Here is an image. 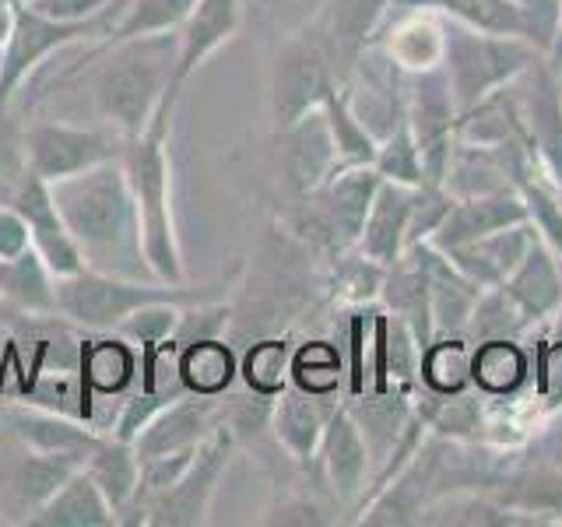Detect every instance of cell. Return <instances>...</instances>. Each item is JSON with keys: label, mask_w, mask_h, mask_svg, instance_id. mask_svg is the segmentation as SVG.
<instances>
[{"label": "cell", "mask_w": 562, "mask_h": 527, "mask_svg": "<svg viewBox=\"0 0 562 527\" xmlns=\"http://www.w3.org/2000/svg\"><path fill=\"white\" fill-rule=\"evenodd\" d=\"M49 190L88 271L113 278H155L145 254V236H140L137 201L120 158L49 183Z\"/></svg>", "instance_id": "1"}, {"label": "cell", "mask_w": 562, "mask_h": 527, "mask_svg": "<svg viewBox=\"0 0 562 527\" xmlns=\"http://www.w3.org/2000/svg\"><path fill=\"white\" fill-rule=\"evenodd\" d=\"M180 105V96H169L162 110L155 113L145 134L127 141L120 162L127 169V180L137 201L140 215V236H145V254L155 278L162 281H190L180 246V228H176V208H172V158H169V131L172 113Z\"/></svg>", "instance_id": "2"}, {"label": "cell", "mask_w": 562, "mask_h": 527, "mask_svg": "<svg viewBox=\"0 0 562 527\" xmlns=\"http://www.w3.org/2000/svg\"><path fill=\"white\" fill-rule=\"evenodd\" d=\"M176 75V32L140 35L127 43H110V53L92 75V96L99 113L123 137H137L148 131L162 102L180 88Z\"/></svg>", "instance_id": "3"}, {"label": "cell", "mask_w": 562, "mask_h": 527, "mask_svg": "<svg viewBox=\"0 0 562 527\" xmlns=\"http://www.w3.org/2000/svg\"><path fill=\"white\" fill-rule=\"evenodd\" d=\"M233 278L215 281H162V278H113L99 271H78L57 278V316L88 330H116L120 321L151 303H207V299H225L233 289Z\"/></svg>", "instance_id": "4"}, {"label": "cell", "mask_w": 562, "mask_h": 527, "mask_svg": "<svg viewBox=\"0 0 562 527\" xmlns=\"http://www.w3.org/2000/svg\"><path fill=\"white\" fill-rule=\"evenodd\" d=\"M541 57L544 53H538L520 35L482 32L457 22V18L443 22V57L439 60L447 67L457 113H464L488 96H496L499 88L514 85Z\"/></svg>", "instance_id": "5"}, {"label": "cell", "mask_w": 562, "mask_h": 527, "mask_svg": "<svg viewBox=\"0 0 562 527\" xmlns=\"http://www.w3.org/2000/svg\"><path fill=\"white\" fill-rule=\"evenodd\" d=\"M236 453V433L218 426L211 433L198 457L183 471V479L172 489L158 492L151 500H134L120 514V524H148V527H201L207 524L211 503H215L218 482L225 479Z\"/></svg>", "instance_id": "6"}, {"label": "cell", "mask_w": 562, "mask_h": 527, "mask_svg": "<svg viewBox=\"0 0 562 527\" xmlns=\"http://www.w3.org/2000/svg\"><path fill=\"white\" fill-rule=\"evenodd\" d=\"M338 78V60L327 46L324 32H299L289 35L285 46L278 49L271 67V113L274 131L289 127L310 110H321V102Z\"/></svg>", "instance_id": "7"}, {"label": "cell", "mask_w": 562, "mask_h": 527, "mask_svg": "<svg viewBox=\"0 0 562 527\" xmlns=\"http://www.w3.org/2000/svg\"><path fill=\"white\" fill-rule=\"evenodd\" d=\"M404 116L412 123L426 183H443L457 141V116H461L443 60L408 75V85H404Z\"/></svg>", "instance_id": "8"}, {"label": "cell", "mask_w": 562, "mask_h": 527, "mask_svg": "<svg viewBox=\"0 0 562 527\" xmlns=\"http://www.w3.org/2000/svg\"><path fill=\"white\" fill-rule=\"evenodd\" d=\"M25 158L35 176L60 183L67 176L113 162L127 148V137L116 127H75V123H32L22 134Z\"/></svg>", "instance_id": "9"}, {"label": "cell", "mask_w": 562, "mask_h": 527, "mask_svg": "<svg viewBox=\"0 0 562 527\" xmlns=\"http://www.w3.org/2000/svg\"><path fill=\"white\" fill-rule=\"evenodd\" d=\"M383 183L376 166H341L310 193V225L330 250H356L373 198Z\"/></svg>", "instance_id": "10"}, {"label": "cell", "mask_w": 562, "mask_h": 527, "mask_svg": "<svg viewBox=\"0 0 562 527\" xmlns=\"http://www.w3.org/2000/svg\"><path fill=\"white\" fill-rule=\"evenodd\" d=\"M102 25H105V14L88 18V22H53V18L32 11L29 4L18 0V22H14V32L4 53H0V113L8 110L14 92L29 81L35 67L49 60L53 53L88 40L92 32H102Z\"/></svg>", "instance_id": "11"}, {"label": "cell", "mask_w": 562, "mask_h": 527, "mask_svg": "<svg viewBox=\"0 0 562 527\" xmlns=\"http://www.w3.org/2000/svg\"><path fill=\"white\" fill-rule=\"evenodd\" d=\"M517 105L531 152L538 155L541 172L552 176V187L562 190V75L559 67L541 57L514 81Z\"/></svg>", "instance_id": "12"}, {"label": "cell", "mask_w": 562, "mask_h": 527, "mask_svg": "<svg viewBox=\"0 0 562 527\" xmlns=\"http://www.w3.org/2000/svg\"><path fill=\"white\" fill-rule=\"evenodd\" d=\"M316 464L324 471L334 503L348 506V509L362 506L366 485L373 482V457H369V444L359 429V422L351 418L348 404L330 412Z\"/></svg>", "instance_id": "13"}, {"label": "cell", "mask_w": 562, "mask_h": 527, "mask_svg": "<svg viewBox=\"0 0 562 527\" xmlns=\"http://www.w3.org/2000/svg\"><path fill=\"white\" fill-rule=\"evenodd\" d=\"M11 204L18 208V215L25 218L35 254L49 264L53 274L67 278V274L85 271L78 243H75V236H70V228H67L57 201H53V190H49V183L43 180V176H35L29 169L25 180L18 183V190L11 193Z\"/></svg>", "instance_id": "14"}, {"label": "cell", "mask_w": 562, "mask_h": 527, "mask_svg": "<svg viewBox=\"0 0 562 527\" xmlns=\"http://www.w3.org/2000/svg\"><path fill=\"white\" fill-rule=\"evenodd\" d=\"M278 148H281V176H285L295 198H310L316 187L327 183V176L334 169H341L324 110H310L299 120H292L289 127H281Z\"/></svg>", "instance_id": "15"}, {"label": "cell", "mask_w": 562, "mask_h": 527, "mask_svg": "<svg viewBox=\"0 0 562 527\" xmlns=\"http://www.w3.org/2000/svg\"><path fill=\"white\" fill-rule=\"evenodd\" d=\"M218 426H225V408L215 397L180 394L148 422V429L134 439V447H137L140 461H145V457H158V453L193 450V447H201Z\"/></svg>", "instance_id": "16"}, {"label": "cell", "mask_w": 562, "mask_h": 527, "mask_svg": "<svg viewBox=\"0 0 562 527\" xmlns=\"http://www.w3.org/2000/svg\"><path fill=\"white\" fill-rule=\"evenodd\" d=\"M243 29V0H198L187 22L176 29V75L172 85L183 92L187 78L207 57L233 43Z\"/></svg>", "instance_id": "17"}, {"label": "cell", "mask_w": 562, "mask_h": 527, "mask_svg": "<svg viewBox=\"0 0 562 527\" xmlns=\"http://www.w3.org/2000/svg\"><path fill=\"white\" fill-rule=\"evenodd\" d=\"M4 426L11 429V436L25 450H40V453L88 457V453H92V447L102 439V429H95L88 418L49 412V408H40V404H32V401L8 404Z\"/></svg>", "instance_id": "18"}, {"label": "cell", "mask_w": 562, "mask_h": 527, "mask_svg": "<svg viewBox=\"0 0 562 527\" xmlns=\"http://www.w3.org/2000/svg\"><path fill=\"white\" fill-rule=\"evenodd\" d=\"M531 218L527 201L520 198V190H496V193H482V198H461L453 201L447 211V218L439 222L432 233L436 250H453V246H464L474 239H485L492 233H499L506 225H517Z\"/></svg>", "instance_id": "19"}, {"label": "cell", "mask_w": 562, "mask_h": 527, "mask_svg": "<svg viewBox=\"0 0 562 527\" xmlns=\"http://www.w3.org/2000/svg\"><path fill=\"white\" fill-rule=\"evenodd\" d=\"M535 239H538V228L527 218L517 225H506L485 239L453 246V250H447V257L453 268L464 278H471L479 289H492V285H503V281L514 274V268L524 260V254L531 250Z\"/></svg>", "instance_id": "20"}, {"label": "cell", "mask_w": 562, "mask_h": 527, "mask_svg": "<svg viewBox=\"0 0 562 527\" xmlns=\"http://www.w3.org/2000/svg\"><path fill=\"white\" fill-rule=\"evenodd\" d=\"M415 190L418 187L394 183V180H383L376 190L356 250L380 264V268H394L404 257V250H408V218H412Z\"/></svg>", "instance_id": "21"}, {"label": "cell", "mask_w": 562, "mask_h": 527, "mask_svg": "<svg viewBox=\"0 0 562 527\" xmlns=\"http://www.w3.org/2000/svg\"><path fill=\"white\" fill-rule=\"evenodd\" d=\"M503 289L509 299L524 310V316L531 324L552 321L555 310L562 306V260L541 236L531 243V250L524 254V260L503 281Z\"/></svg>", "instance_id": "22"}, {"label": "cell", "mask_w": 562, "mask_h": 527, "mask_svg": "<svg viewBox=\"0 0 562 527\" xmlns=\"http://www.w3.org/2000/svg\"><path fill=\"white\" fill-rule=\"evenodd\" d=\"M492 500L517 509L531 524H562V471L549 464L517 461L503 474L496 489H488Z\"/></svg>", "instance_id": "23"}, {"label": "cell", "mask_w": 562, "mask_h": 527, "mask_svg": "<svg viewBox=\"0 0 562 527\" xmlns=\"http://www.w3.org/2000/svg\"><path fill=\"white\" fill-rule=\"evenodd\" d=\"M330 412L321 408V397L303 394L289 386L281 391L271 404V433L278 439V447L285 450L299 468H310L316 461L324 444V429H327Z\"/></svg>", "instance_id": "24"}, {"label": "cell", "mask_w": 562, "mask_h": 527, "mask_svg": "<svg viewBox=\"0 0 562 527\" xmlns=\"http://www.w3.org/2000/svg\"><path fill=\"white\" fill-rule=\"evenodd\" d=\"M25 524L29 527H116L120 514L102 496L92 474L78 468Z\"/></svg>", "instance_id": "25"}, {"label": "cell", "mask_w": 562, "mask_h": 527, "mask_svg": "<svg viewBox=\"0 0 562 527\" xmlns=\"http://www.w3.org/2000/svg\"><path fill=\"white\" fill-rule=\"evenodd\" d=\"M0 299L25 316H57V274L35 246L0 260Z\"/></svg>", "instance_id": "26"}, {"label": "cell", "mask_w": 562, "mask_h": 527, "mask_svg": "<svg viewBox=\"0 0 562 527\" xmlns=\"http://www.w3.org/2000/svg\"><path fill=\"white\" fill-rule=\"evenodd\" d=\"M176 377L187 394L222 397L239 380V359L225 338H204L176 348Z\"/></svg>", "instance_id": "27"}, {"label": "cell", "mask_w": 562, "mask_h": 527, "mask_svg": "<svg viewBox=\"0 0 562 527\" xmlns=\"http://www.w3.org/2000/svg\"><path fill=\"white\" fill-rule=\"evenodd\" d=\"M391 0H330L324 18L327 46L345 70H356Z\"/></svg>", "instance_id": "28"}, {"label": "cell", "mask_w": 562, "mask_h": 527, "mask_svg": "<svg viewBox=\"0 0 562 527\" xmlns=\"http://www.w3.org/2000/svg\"><path fill=\"white\" fill-rule=\"evenodd\" d=\"M85 468V457L75 453H40V450H25L22 461L11 471V506L22 514V524L40 509L53 492H57L70 474Z\"/></svg>", "instance_id": "29"}, {"label": "cell", "mask_w": 562, "mask_h": 527, "mask_svg": "<svg viewBox=\"0 0 562 527\" xmlns=\"http://www.w3.org/2000/svg\"><path fill=\"white\" fill-rule=\"evenodd\" d=\"M85 471L95 479V485L102 489V496L113 503L116 514H123V509L134 503L140 489V457H137V447L127 444V439L102 433L92 453L85 457Z\"/></svg>", "instance_id": "30"}, {"label": "cell", "mask_w": 562, "mask_h": 527, "mask_svg": "<svg viewBox=\"0 0 562 527\" xmlns=\"http://www.w3.org/2000/svg\"><path fill=\"white\" fill-rule=\"evenodd\" d=\"M527 380V351L517 338L471 345V383L485 397H509Z\"/></svg>", "instance_id": "31"}, {"label": "cell", "mask_w": 562, "mask_h": 527, "mask_svg": "<svg viewBox=\"0 0 562 527\" xmlns=\"http://www.w3.org/2000/svg\"><path fill=\"white\" fill-rule=\"evenodd\" d=\"M321 110L327 116V127L338 148V166H373L380 152V137L373 127H366V120L356 113V105L348 99L345 85H334L327 99L321 102Z\"/></svg>", "instance_id": "32"}, {"label": "cell", "mask_w": 562, "mask_h": 527, "mask_svg": "<svg viewBox=\"0 0 562 527\" xmlns=\"http://www.w3.org/2000/svg\"><path fill=\"white\" fill-rule=\"evenodd\" d=\"M78 373L92 394H102V397L123 394L137 373L134 345L123 341L120 334H113V338H99V341H85Z\"/></svg>", "instance_id": "33"}, {"label": "cell", "mask_w": 562, "mask_h": 527, "mask_svg": "<svg viewBox=\"0 0 562 527\" xmlns=\"http://www.w3.org/2000/svg\"><path fill=\"white\" fill-rule=\"evenodd\" d=\"M292 351L289 338H257L239 359V380L260 397H278L292 386Z\"/></svg>", "instance_id": "34"}, {"label": "cell", "mask_w": 562, "mask_h": 527, "mask_svg": "<svg viewBox=\"0 0 562 527\" xmlns=\"http://www.w3.org/2000/svg\"><path fill=\"white\" fill-rule=\"evenodd\" d=\"M198 0H127L123 14L110 25V43L140 40V35H162L176 32Z\"/></svg>", "instance_id": "35"}, {"label": "cell", "mask_w": 562, "mask_h": 527, "mask_svg": "<svg viewBox=\"0 0 562 527\" xmlns=\"http://www.w3.org/2000/svg\"><path fill=\"white\" fill-rule=\"evenodd\" d=\"M527 327H531V321H527L524 310L509 299V292L503 285H492V289L479 292V303L471 310L464 338H468V345L496 341V338H520Z\"/></svg>", "instance_id": "36"}, {"label": "cell", "mask_w": 562, "mask_h": 527, "mask_svg": "<svg viewBox=\"0 0 562 527\" xmlns=\"http://www.w3.org/2000/svg\"><path fill=\"white\" fill-rule=\"evenodd\" d=\"M345 380L341 351L324 338H313L295 345L292 351V386L313 397H330L338 394V386Z\"/></svg>", "instance_id": "37"}, {"label": "cell", "mask_w": 562, "mask_h": 527, "mask_svg": "<svg viewBox=\"0 0 562 527\" xmlns=\"http://www.w3.org/2000/svg\"><path fill=\"white\" fill-rule=\"evenodd\" d=\"M422 383L432 394H461L471 383V345L468 338H432L422 351Z\"/></svg>", "instance_id": "38"}, {"label": "cell", "mask_w": 562, "mask_h": 527, "mask_svg": "<svg viewBox=\"0 0 562 527\" xmlns=\"http://www.w3.org/2000/svg\"><path fill=\"white\" fill-rule=\"evenodd\" d=\"M383 180H394V183H408V187H422L426 183V172H422V158H418V145H415V134H412V123L408 116H397V123L391 131L380 137V152H376V162Z\"/></svg>", "instance_id": "39"}, {"label": "cell", "mask_w": 562, "mask_h": 527, "mask_svg": "<svg viewBox=\"0 0 562 527\" xmlns=\"http://www.w3.org/2000/svg\"><path fill=\"white\" fill-rule=\"evenodd\" d=\"M180 394H187L183 391V383L176 380L172 386L169 383H155L151 391H145L140 386L137 394H131V397H123L120 401V408H116V418H113V426L105 429L110 436H116V439H127V444H134V439L148 429V422L166 408V404H172Z\"/></svg>", "instance_id": "40"}, {"label": "cell", "mask_w": 562, "mask_h": 527, "mask_svg": "<svg viewBox=\"0 0 562 527\" xmlns=\"http://www.w3.org/2000/svg\"><path fill=\"white\" fill-rule=\"evenodd\" d=\"M517 190L527 201V211H531V222L538 228V236L549 243L562 260V198H559V190L538 172L524 176V180L517 183Z\"/></svg>", "instance_id": "41"}, {"label": "cell", "mask_w": 562, "mask_h": 527, "mask_svg": "<svg viewBox=\"0 0 562 527\" xmlns=\"http://www.w3.org/2000/svg\"><path fill=\"white\" fill-rule=\"evenodd\" d=\"M443 14L457 18V22H464L471 29L496 32V35H520L524 40L517 0H447Z\"/></svg>", "instance_id": "42"}, {"label": "cell", "mask_w": 562, "mask_h": 527, "mask_svg": "<svg viewBox=\"0 0 562 527\" xmlns=\"http://www.w3.org/2000/svg\"><path fill=\"white\" fill-rule=\"evenodd\" d=\"M228 324H233V306L222 299H207V303H190L180 310V324L172 334V348H183L190 341L204 338H225Z\"/></svg>", "instance_id": "43"}, {"label": "cell", "mask_w": 562, "mask_h": 527, "mask_svg": "<svg viewBox=\"0 0 562 527\" xmlns=\"http://www.w3.org/2000/svg\"><path fill=\"white\" fill-rule=\"evenodd\" d=\"M517 8H520L524 40L538 53H544V57H552L562 32V0H517Z\"/></svg>", "instance_id": "44"}, {"label": "cell", "mask_w": 562, "mask_h": 527, "mask_svg": "<svg viewBox=\"0 0 562 527\" xmlns=\"http://www.w3.org/2000/svg\"><path fill=\"white\" fill-rule=\"evenodd\" d=\"M260 524H285V527H324L334 524L330 506H324L313 496H281L268 514L260 517Z\"/></svg>", "instance_id": "45"}, {"label": "cell", "mask_w": 562, "mask_h": 527, "mask_svg": "<svg viewBox=\"0 0 562 527\" xmlns=\"http://www.w3.org/2000/svg\"><path fill=\"white\" fill-rule=\"evenodd\" d=\"M29 172V158H25V141L22 134H0V201L11 204V193L18 183L25 180Z\"/></svg>", "instance_id": "46"}, {"label": "cell", "mask_w": 562, "mask_h": 527, "mask_svg": "<svg viewBox=\"0 0 562 527\" xmlns=\"http://www.w3.org/2000/svg\"><path fill=\"white\" fill-rule=\"evenodd\" d=\"M32 11H40L53 22H88L113 11V0H22Z\"/></svg>", "instance_id": "47"}, {"label": "cell", "mask_w": 562, "mask_h": 527, "mask_svg": "<svg viewBox=\"0 0 562 527\" xmlns=\"http://www.w3.org/2000/svg\"><path fill=\"white\" fill-rule=\"evenodd\" d=\"M538 391L549 408H562V341H549L538 351Z\"/></svg>", "instance_id": "48"}, {"label": "cell", "mask_w": 562, "mask_h": 527, "mask_svg": "<svg viewBox=\"0 0 562 527\" xmlns=\"http://www.w3.org/2000/svg\"><path fill=\"white\" fill-rule=\"evenodd\" d=\"M517 461L549 464V468L562 471V412L531 439V444H527V457H517Z\"/></svg>", "instance_id": "49"}, {"label": "cell", "mask_w": 562, "mask_h": 527, "mask_svg": "<svg viewBox=\"0 0 562 527\" xmlns=\"http://www.w3.org/2000/svg\"><path fill=\"white\" fill-rule=\"evenodd\" d=\"M32 239H29V225L25 218L18 215L14 204L0 201V260H11L22 250H29Z\"/></svg>", "instance_id": "50"}, {"label": "cell", "mask_w": 562, "mask_h": 527, "mask_svg": "<svg viewBox=\"0 0 562 527\" xmlns=\"http://www.w3.org/2000/svg\"><path fill=\"white\" fill-rule=\"evenodd\" d=\"M0 426H4V404H0Z\"/></svg>", "instance_id": "51"}, {"label": "cell", "mask_w": 562, "mask_h": 527, "mask_svg": "<svg viewBox=\"0 0 562 527\" xmlns=\"http://www.w3.org/2000/svg\"><path fill=\"white\" fill-rule=\"evenodd\" d=\"M559 75H562V64H559Z\"/></svg>", "instance_id": "52"}, {"label": "cell", "mask_w": 562, "mask_h": 527, "mask_svg": "<svg viewBox=\"0 0 562 527\" xmlns=\"http://www.w3.org/2000/svg\"><path fill=\"white\" fill-rule=\"evenodd\" d=\"M559 198H562V190H559Z\"/></svg>", "instance_id": "53"}]
</instances>
